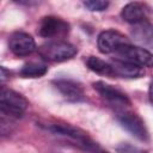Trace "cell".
<instances>
[{
	"instance_id": "6da1fadb",
	"label": "cell",
	"mask_w": 153,
	"mask_h": 153,
	"mask_svg": "<svg viewBox=\"0 0 153 153\" xmlns=\"http://www.w3.org/2000/svg\"><path fill=\"white\" fill-rule=\"evenodd\" d=\"M45 128L47 130L51 131L57 136L66 139L67 141L72 142L74 146L81 148L87 153H106L99 145H97V142H94L86 133H84L79 128H75L69 124H62V123L49 124Z\"/></svg>"
},
{
	"instance_id": "7a4b0ae2",
	"label": "cell",
	"mask_w": 153,
	"mask_h": 153,
	"mask_svg": "<svg viewBox=\"0 0 153 153\" xmlns=\"http://www.w3.org/2000/svg\"><path fill=\"white\" fill-rule=\"evenodd\" d=\"M27 105H29L27 100L22 94H19L13 90L1 87V92H0L1 115L11 118L20 117L27 109Z\"/></svg>"
},
{
	"instance_id": "3957f363",
	"label": "cell",
	"mask_w": 153,
	"mask_h": 153,
	"mask_svg": "<svg viewBox=\"0 0 153 153\" xmlns=\"http://www.w3.org/2000/svg\"><path fill=\"white\" fill-rule=\"evenodd\" d=\"M76 48L65 41H51L42 44L38 48V54L42 59L50 62H62L72 59L76 54Z\"/></svg>"
},
{
	"instance_id": "277c9868",
	"label": "cell",
	"mask_w": 153,
	"mask_h": 153,
	"mask_svg": "<svg viewBox=\"0 0 153 153\" xmlns=\"http://www.w3.org/2000/svg\"><path fill=\"white\" fill-rule=\"evenodd\" d=\"M118 59L126 62H129L140 68L153 67V54L145 48L134 47L130 43L121 47L116 53Z\"/></svg>"
},
{
	"instance_id": "5b68a950",
	"label": "cell",
	"mask_w": 153,
	"mask_h": 153,
	"mask_svg": "<svg viewBox=\"0 0 153 153\" xmlns=\"http://www.w3.org/2000/svg\"><path fill=\"white\" fill-rule=\"evenodd\" d=\"M126 44H129V39L116 30L102 31L97 39L98 49L103 54L117 53L118 49Z\"/></svg>"
},
{
	"instance_id": "8992f818",
	"label": "cell",
	"mask_w": 153,
	"mask_h": 153,
	"mask_svg": "<svg viewBox=\"0 0 153 153\" xmlns=\"http://www.w3.org/2000/svg\"><path fill=\"white\" fill-rule=\"evenodd\" d=\"M8 48L17 56H27L35 51L36 43L31 35L23 31H17L10 36Z\"/></svg>"
},
{
	"instance_id": "52a82bcc",
	"label": "cell",
	"mask_w": 153,
	"mask_h": 153,
	"mask_svg": "<svg viewBox=\"0 0 153 153\" xmlns=\"http://www.w3.org/2000/svg\"><path fill=\"white\" fill-rule=\"evenodd\" d=\"M68 30H69L68 23L54 16H48L42 18L38 26V33L45 38L63 36L68 32Z\"/></svg>"
},
{
	"instance_id": "ba28073f",
	"label": "cell",
	"mask_w": 153,
	"mask_h": 153,
	"mask_svg": "<svg viewBox=\"0 0 153 153\" xmlns=\"http://www.w3.org/2000/svg\"><path fill=\"white\" fill-rule=\"evenodd\" d=\"M117 120L123 128H126L131 135H134L139 140L142 141L148 140V131L145 127L143 121L137 115L129 111H124L118 114Z\"/></svg>"
},
{
	"instance_id": "9c48e42d",
	"label": "cell",
	"mask_w": 153,
	"mask_h": 153,
	"mask_svg": "<svg viewBox=\"0 0 153 153\" xmlns=\"http://www.w3.org/2000/svg\"><path fill=\"white\" fill-rule=\"evenodd\" d=\"M94 90L109 103L117 106H126L130 104L129 98L118 88L114 87L112 85H109L104 81H97L93 84Z\"/></svg>"
},
{
	"instance_id": "30bf717a",
	"label": "cell",
	"mask_w": 153,
	"mask_h": 153,
	"mask_svg": "<svg viewBox=\"0 0 153 153\" xmlns=\"http://www.w3.org/2000/svg\"><path fill=\"white\" fill-rule=\"evenodd\" d=\"M55 87L60 93L69 102H81L84 99V90L80 84L71 79H56L54 80Z\"/></svg>"
},
{
	"instance_id": "8fae6325",
	"label": "cell",
	"mask_w": 153,
	"mask_h": 153,
	"mask_svg": "<svg viewBox=\"0 0 153 153\" xmlns=\"http://www.w3.org/2000/svg\"><path fill=\"white\" fill-rule=\"evenodd\" d=\"M131 37L140 45L153 48V25L147 20L134 24L131 29Z\"/></svg>"
},
{
	"instance_id": "7c38bea8",
	"label": "cell",
	"mask_w": 153,
	"mask_h": 153,
	"mask_svg": "<svg viewBox=\"0 0 153 153\" xmlns=\"http://www.w3.org/2000/svg\"><path fill=\"white\" fill-rule=\"evenodd\" d=\"M122 18L130 24H137L141 23L143 20H147V7L146 5L141 4V2H129L127 4L121 12Z\"/></svg>"
},
{
	"instance_id": "4fadbf2b",
	"label": "cell",
	"mask_w": 153,
	"mask_h": 153,
	"mask_svg": "<svg viewBox=\"0 0 153 153\" xmlns=\"http://www.w3.org/2000/svg\"><path fill=\"white\" fill-rule=\"evenodd\" d=\"M114 75L123 76V78H139L142 75V68L134 66L129 62L122 61L120 59H116L111 63Z\"/></svg>"
},
{
	"instance_id": "5bb4252c",
	"label": "cell",
	"mask_w": 153,
	"mask_h": 153,
	"mask_svg": "<svg viewBox=\"0 0 153 153\" xmlns=\"http://www.w3.org/2000/svg\"><path fill=\"white\" fill-rule=\"evenodd\" d=\"M47 72H48V67L44 63L35 62V61L26 62L20 69V74L25 78H39L43 76Z\"/></svg>"
},
{
	"instance_id": "9a60e30c",
	"label": "cell",
	"mask_w": 153,
	"mask_h": 153,
	"mask_svg": "<svg viewBox=\"0 0 153 153\" xmlns=\"http://www.w3.org/2000/svg\"><path fill=\"white\" fill-rule=\"evenodd\" d=\"M86 65L87 67L97 73V74H102V75H114V72H112V67L109 62H105L103 61L102 59L99 57H96V56H90L87 60H86Z\"/></svg>"
},
{
	"instance_id": "2e32d148",
	"label": "cell",
	"mask_w": 153,
	"mask_h": 153,
	"mask_svg": "<svg viewBox=\"0 0 153 153\" xmlns=\"http://www.w3.org/2000/svg\"><path fill=\"white\" fill-rule=\"evenodd\" d=\"M82 4H84V6L87 10H90V11H97V12L104 11L109 6V2L108 1H102V0H87V1H84Z\"/></svg>"
},
{
	"instance_id": "e0dca14e",
	"label": "cell",
	"mask_w": 153,
	"mask_h": 153,
	"mask_svg": "<svg viewBox=\"0 0 153 153\" xmlns=\"http://www.w3.org/2000/svg\"><path fill=\"white\" fill-rule=\"evenodd\" d=\"M148 96H149V100H151V103L153 104V81H152V82H151V85H149Z\"/></svg>"
}]
</instances>
